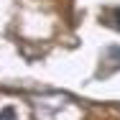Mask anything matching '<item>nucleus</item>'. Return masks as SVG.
I'll return each mask as SVG.
<instances>
[{
	"label": "nucleus",
	"instance_id": "2",
	"mask_svg": "<svg viewBox=\"0 0 120 120\" xmlns=\"http://www.w3.org/2000/svg\"><path fill=\"white\" fill-rule=\"evenodd\" d=\"M112 18H115V23H110V26H115V28H120V8L112 13Z\"/></svg>",
	"mask_w": 120,
	"mask_h": 120
},
{
	"label": "nucleus",
	"instance_id": "1",
	"mask_svg": "<svg viewBox=\"0 0 120 120\" xmlns=\"http://www.w3.org/2000/svg\"><path fill=\"white\" fill-rule=\"evenodd\" d=\"M0 120H15V110L13 107H3L0 110Z\"/></svg>",
	"mask_w": 120,
	"mask_h": 120
}]
</instances>
